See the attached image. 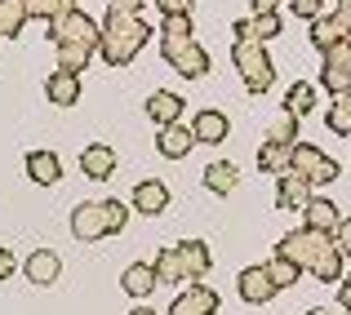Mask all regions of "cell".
<instances>
[{
  "label": "cell",
  "mask_w": 351,
  "mask_h": 315,
  "mask_svg": "<svg viewBox=\"0 0 351 315\" xmlns=\"http://www.w3.org/2000/svg\"><path fill=\"white\" fill-rule=\"evenodd\" d=\"M147 40H152V23H147L143 14H112V9H107V23H98V53H103L112 67L134 62Z\"/></svg>",
  "instance_id": "2"
},
{
  "label": "cell",
  "mask_w": 351,
  "mask_h": 315,
  "mask_svg": "<svg viewBox=\"0 0 351 315\" xmlns=\"http://www.w3.org/2000/svg\"><path fill=\"white\" fill-rule=\"evenodd\" d=\"M267 271H271V280H276V289H289V284H293V280H298V275H302V271H298V266H293V262H289V257H276V262H267Z\"/></svg>",
  "instance_id": "36"
},
{
  "label": "cell",
  "mask_w": 351,
  "mask_h": 315,
  "mask_svg": "<svg viewBox=\"0 0 351 315\" xmlns=\"http://www.w3.org/2000/svg\"><path fill=\"white\" fill-rule=\"evenodd\" d=\"M307 36H311V45H316L320 53H325V49H334L338 40H347L334 14H316V18H311V27H307Z\"/></svg>",
  "instance_id": "23"
},
{
  "label": "cell",
  "mask_w": 351,
  "mask_h": 315,
  "mask_svg": "<svg viewBox=\"0 0 351 315\" xmlns=\"http://www.w3.org/2000/svg\"><path fill=\"white\" fill-rule=\"evenodd\" d=\"M49 40L53 45H80V49H98V23L85 9H67V14L49 18Z\"/></svg>",
  "instance_id": "4"
},
{
  "label": "cell",
  "mask_w": 351,
  "mask_h": 315,
  "mask_svg": "<svg viewBox=\"0 0 351 315\" xmlns=\"http://www.w3.org/2000/svg\"><path fill=\"white\" fill-rule=\"evenodd\" d=\"M307 315H325V311H320V307H311V311H307Z\"/></svg>",
  "instance_id": "46"
},
{
  "label": "cell",
  "mask_w": 351,
  "mask_h": 315,
  "mask_svg": "<svg viewBox=\"0 0 351 315\" xmlns=\"http://www.w3.org/2000/svg\"><path fill=\"white\" fill-rule=\"evenodd\" d=\"M156 284H160V280H156V266H152V262H134L125 275H120V289H125L129 298H138V302H143L147 293L156 289Z\"/></svg>",
  "instance_id": "21"
},
{
  "label": "cell",
  "mask_w": 351,
  "mask_h": 315,
  "mask_svg": "<svg viewBox=\"0 0 351 315\" xmlns=\"http://www.w3.org/2000/svg\"><path fill=\"white\" fill-rule=\"evenodd\" d=\"M80 169H85L94 182H107V178L116 173V151H112V147H103V142L85 147V155H80Z\"/></svg>",
  "instance_id": "19"
},
{
  "label": "cell",
  "mask_w": 351,
  "mask_h": 315,
  "mask_svg": "<svg viewBox=\"0 0 351 315\" xmlns=\"http://www.w3.org/2000/svg\"><path fill=\"white\" fill-rule=\"evenodd\" d=\"M267 138H271V142H285V147H293V142H298V116H289V111H285V116L271 125V134H267Z\"/></svg>",
  "instance_id": "34"
},
{
  "label": "cell",
  "mask_w": 351,
  "mask_h": 315,
  "mask_svg": "<svg viewBox=\"0 0 351 315\" xmlns=\"http://www.w3.org/2000/svg\"><path fill=\"white\" fill-rule=\"evenodd\" d=\"M311 191H316V187H311L302 173L285 169V173H280V187H276V205H280V209H302V205L311 200Z\"/></svg>",
  "instance_id": "13"
},
{
  "label": "cell",
  "mask_w": 351,
  "mask_h": 315,
  "mask_svg": "<svg viewBox=\"0 0 351 315\" xmlns=\"http://www.w3.org/2000/svg\"><path fill=\"white\" fill-rule=\"evenodd\" d=\"M236 182H240V169H236L232 160H218V164H209V169H205V187L214 191V196H232Z\"/></svg>",
  "instance_id": "25"
},
{
  "label": "cell",
  "mask_w": 351,
  "mask_h": 315,
  "mask_svg": "<svg viewBox=\"0 0 351 315\" xmlns=\"http://www.w3.org/2000/svg\"><path fill=\"white\" fill-rule=\"evenodd\" d=\"M71 236L76 240H103L107 222H103V200H85L71 209Z\"/></svg>",
  "instance_id": "9"
},
{
  "label": "cell",
  "mask_w": 351,
  "mask_h": 315,
  "mask_svg": "<svg viewBox=\"0 0 351 315\" xmlns=\"http://www.w3.org/2000/svg\"><path fill=\"white\" fill-rule=\"evenodd\" d=\"M191 134H196V142H223L227 138V116L223 111H200L196 116V125H191Z\"/></svg>",
  "instance_id": "26"
},
{
  "label": "cell",
  "mask_w": 351,
  "mask_h": 315,
  "mask_svg": "<svg viewBox=\"0 0 351 315\" xmlns=\"http://www.w3.org/2000/svg\"><path fill=\"white\" fill-rule=\"evenodd\" d=\"M27 0H0V36L5 40H14L18 32H23V23H27Z\"/></svg>",
  "instance_id": "29"
},
{
  "label": "cell",
  "mask_w": 351,
  "mask_h": 315,
  "mask_svg": "<svg viewBox=\"0 0 351 315\" xmlns=\"http://www.w3.org/2000/svg\"><path fill=\"white\" fill-rule=\"evenodd\" d=\"M338 307H347V311H351V275H347L343 284H338Z\"/></svg>",
  "instance_id": "43"
},
{
  "label": "cell",
  "mask_w": 351,
  "mask_h": 315,
  "mask_svg": "<svg viewBox=\"0 0 351 315\" xmlns=\"http://www.w3.org/2000/svg\"><path fill=\"white\" fill-rule=\"evenodd\" d=\"M236 289H240V298L249 302V307H263V302H271L276 293V280H271V271L267 266H249V271H240V280H236Z\"/></svg>",
  "instance_id": "7"
},
{
  "label": "cell",
  "mask_w": 351,
  "mask_h": 315,
  "mask_svg": "<svg viewBox=\"0 0 351 315\" xmlns=\"http://www.w3.org/2000/svg\"><path fill=\"white\" fill-rule=\"evenodd\" d=\"M27 280L32 284H53L58 280V271H62V262H58V253H53V249H36L32 257H27Z\"/></svg>",
  "instance_id": "20"
},
{
  "label": "cell",
  "mask_w": 351,
  "mask_h": 315,
  "mask_svg": "<svg viewBox=\"0 0 351 315\" xmlns=\"http://www.w3.org/2000/svg\"><path fill=\"white\" fill-rule=\"evenodd\" d=\"M182 107H187V98L169 94V89H156V94L143 103L147 120H156V125H173V120H182Z\"/></svg>",
  "instance_id": "12"
},
{
  "label": "cell",
  "mask_w": 351,
  "mask_h": 315,
  "mask_svg": "<svg viewBox=\"0 0 351 315\" xmlns=\"http://www.w3.org/2000/svg\"><path fill=\"white\" fill-rule=\"evenodd\" d=\"M152 266H156V280H160V284H173V289H178V284L187 280V271H182V257H178V244L160 249Z\"/></svg>",
  "instance_id": "24"
},
{
  "label": "cell",
  "mask_w": 351,
  "mask_h": 315,
  "mask_svg": "<svg viewBox=\"0 0 351 315\" xmlns=\"http://www.w3.org/2000/svg\"><path fill=\"white\" fill-rule=\"evenodd\" d=\"M129 315H156V311H152V307H134Z\"/></svg>",
  "instance_id": "44"
},
{
  "label": "cell",
  "mask_w": 351,
  "mask_h": 315,
  "mask_svg": "<svg viewBox=\"0 0 351 315\" xmlns=\"http://www.w3.org/2000/svg\"><path fill=\"white\" fill-rule=\"evenodd\" d=\"M285 32V23L276 14H254V18H240L236 23V40H254V45H267Z\"/></svg>",
  "instance_id": "11"
},
{
  "label": "cell",
  "mask_w": 351,
  "mask_h": 315,
  "mask_svg": "<svg viewBox=\"0 0 351 315\" xmlns=\"http://www.w3.org/2000/svg\"><path fill=\"white\" fill-rule=\"evenodd\" d=\"M45 94H49V103L53 107H76L80 103V76L76 71H53L49 80H45Z\"/></svg>",
  "instance_id": "16"
},
{
  "label": "cell",
  "mask_w": 351,
  "mask_h": 315,
  "mask_svg": "<svg viewBox=\"0 0 351 315\" xmlns=\"http://www.w3.org/2000/svg\"><path fill=\"white\" fill-rule=\"evenodd\" d=\"M276 257H289L298 271H311L320 284H334L343 280V253H338L334 236L329 231H311V227H298L276 244Z\"/></svg>",
  "instance_id": "1"
},
{
  "label": "cell",
  "mask_w": 351,
  "mask_h": 315,
  "mask_svg": "<svg viewBox=\"0 0 351 315\" xmlns=\"http://www.w3.org/2000/svg\"><path fill=\"white\" fill-rule=\"evenodd\" d=\"M276 5H280V0H249L254 14H276Z\"/></svg>",
  "instance_id": "42"
},
{
  "label": "cell",
  "mask_w": 351,
  "mask_h": 315,
  "mask_svg": "<svg viewBox=\"0 0 351 315\" xmlns=\"http://www.w3.org/2000/svg\"><path fill=\"white\" fill-rule=\"evenodd\" d=\"M320 85L325 94H347L351 89V40H338L334 49L320 53Z\"/></svg>",
  "instance_id": "6"
},
{
  "label": "cell",
  "mask_w": 351,
  "mask_h": 315,
  "mask_svg": "<svg viewBox=\"0 0 351 315\" xmlns=\"http://www.w3.org/2000/svg\"><path fill=\"white\" fill-rule=\"evenodd\" d=\"M325 125L334 129L338 138H347V134H351V89H347V94H338V98H334V107L325 111Z\"/></svg>",
  "instance_id": "30"
},
{
  "label": "cell",
  "mask_w": 351,
  "mask_h": 315,
  "mask_svg": "<svg viewBox=\"0 0 351 315\" xmlns=\"http://www.w3.org/2000/svg\"><path fill=\"white\" fill-rule=\"evenodd\" d=\"M178 257H182V271H187V280H205L209 266H214L205 240H182V244H178Z\"/></svg>",
  "instance_id": "18"
},
{
  "label": "cell",
  "mask_w": 351,
  "mask_h": 315,
  "mask_svg": "<svg viewBox=\"0 0 351 315\" xmlns=\"http://www.w3.org/2000/svg\"><path fill=\"white\" fill-rule=\"evenodd\" d=\"M187 40H191V14H169L160 23V53H165V62H169Z\"/></svg>",
  "instance_id": "14"
},
{
  "label": "cell",
  "mask_w": 351,
  "mask_h": 315,
  "mask_svg": "<svg viewBox=\"0 0 351 315\" xmlns=\"http://www.w3.org/2000/svg\"><path fill=\"white\" fill-rule=\"evenodd\" d=\"M103 222H107V236H120L125 222H129V209L120 200H103Z\"/></svg>",
  "instance_id": "35"
},
{
  "label": "cell",
  "mask_w": 351,
  "mask_h": 315,
  "mask_svg": "<svg viewBox=\"0 0 351 315\" xmlns=\"http://www.w3.org/2000/svg\"><path fill=\"white\" fill-rule=\"evenodd\" d=\"M329 236H334L338 253H343V257H351V218H338V227L329 231Z\"/></svg>",
  "instance_id": "37"
},
{
  "label": "cell",
  "mask_w": 351,
  "mask_h": 315,
  "mask_svg": "<svg viewBox=\"0 0 351 315\" xmlns=\"http://www.w3.org/2000/svg\"><path fill=\"white\" fill-rule=\"evenodd\" d=\"M67 9H76V0H27V14L32 18H58Z\"/></svg>",
  "instance_id": "33"
},
{
  "label": "cell",
  "mask_w": 351,
  "mask_h": 315,
  "mask_svg": "<svg viewBox=\"0 0 351 315\" xmlns=\"http://www.w3.org/2000/svg\"><path fill=\"white\" fill-rule=\"evenodd\" d=\"M191 147H196V134H191L182 120H173V125H160V134H156V151H160L165 160H182Z\"/></svg>",
  "instance_id": "10"
},
{
  "label": "cell",
  "mask_w": 351,
  "mask_h": 315,
  "mask_svg": "<svg viewBox=\"0 0 351 315\" xmlns=\"http://www.w3.org/2000/svg\"><path fill=\"white\" fill-rule=\"evenodd\" d=\"M89 53H94V49H80V45H58V67L80 76V71L89 67Z\"/></svg>",
  "instance_id": "32"
},
{
  "label": "cell",
  "mask_w": 351,
  "mask_h": 315,
  "mask_svg": "<svg viewBox=\"0 0 351 315\" xmlns=\"http://www.w3.org/2000/svg\"><path fill=\"white\" fill-rule=\"evenodd\" d=\"M152 5L160 9L165 18H169V14H191V0H152Z\"/></svg>",
  "instance_id": "38"
},
{
  "label": "cell",
  "mask_w": 351,
  "mask_h": 315,
  "mask_svg": "<svg viewBox=\"0 0 351 315\" xmlns=\"http://www.w3.org/2000/svg\"><path fill=\"white\" fill-rule=\"evenodd\" d=\"M112 14H143V0H107Z\"/></svg>",
  "instance_id": "40"
},
{
  "label": "cell",
  "mask_w": 351,
  "mask_h": 315,
  "mask_svg": "<svg viewBox=\"0 0 351 315\" xmlns=\"http://www.w3.org/2000/svg\"><path fill=\"white\" fill-rule=\"evenodd\" d=\"M27 173H32L36 187H53V182L62 178V160L53 151H32L27 155Z\"/></svg>",
  "instance_id": "22"
},
{
  "label": "cell",
  "mask_w": 351,
  "mask_h": 315,
  "mask_svg": "<svg viewBox=\"0 0 351 315\" xmlns=\"http://www.w3.org/2000/svg\"><path fill=\"white\" fill-rule=\"evenodd\" d=\"M285 107H289V116H307V111H316V85H307V80H298V85H293L289 89V103H285Z\"/></svg>",
  "instance_id": "31"
},
{
  "label": "cell",
  "mask_w": 351,
  "mask_h": 315,
  "mask_svg": "<svg viewBox=\"0 0 351 315\" xmlns=\"http://www.w3.org/2000/svg\"><path fill=\"white\" fill-rule=\"evenodd\" d=\"M289 169L302 173V178L311 182V187H329V182L338 178V164L329 160L320 147H307V142H293V155H289Z\"/></svg>",
  "instance_id": "5"
},
{
  "label": "cell",
  "mask_w": 351,
  "mask_h": 315,
  "mask_svg": "<svg viewBox=\"0 0 351 315\" xmlns=\"http://www.w3.org/2000/svg\"><path fill=\"white\" fill-rule=\"evenodd\" d=\"M165 205H169V187L156 178H143L134 187V209L143 213V218H156V213H165Z\"/></svg>",
  "instance_id": "15"
},
{
  "label": "cell",
  "mask_w": 351,
  "mask_h": 315,
  "mask_svg": "<svg viewBox=\"0 0 351 315\" xmlns=\"http://www.w3.org/2000/svg\"><path fill=\"white\" fill-rule=\"evenodd\" d=\"M9 275H14V253L0 249V280H9Z\"/></svg>",
  "instance_id": "41"
},
{
  "label": "cell",
  "mask_w": 351,
  "mask_h": 315,
  "mask_svg": "<svg viewBox=\"0 0 351 315\" xmlns=\"http://www.w3.org/2000/svg\"><path fill=\"white\" fill-rule=\"evenodd\" d=\"M338 9H347V14H351V0H338Z\"/></svg>",
  "instance_id": "45"
},
{
  "label": "cell",
  "mask_w": 351,
  "mask_h": 315,
  "mask_svg": "<svg viewBox=\"0 0 351 315\" xmlns=\"http://www.w3.org/2000/svg\"><path fill=\"white\" fill-rule=\"evenodd\" d=\"M232 58H236L240 80L249 85V94H267V89L276 85V67H271V58H267L263 45H254V40H236Z\"/></svg>",
  "instance_id": "3"
},
{
  "label": "cell",
  "mask_w": 351,
  "mask_h": 315,
  "mask_svg": "<svg viewBox=\"0 0 351 315\" xmlns=\"http://www.w3.org/2000/svg\"><path fill=\"white\" fill-rule=\"evenodd\" d=\"M169 67H178V76H187V80H200V76H209V53L200 49L196 40H187L178 53L169 58Z\"/></svg>",
  "instance_id": "17"
},
{
  "label": "cell",
  "mask_w": 351,
  "mask_h": 315,
  "mask_svg": "<svg viewBox=\"0 0 351 315\" xmlns=\"http://www.w3.org/2000/svg\"><path fill=\"white\" fill-rule=\"evenodd\" d=\"M289 9H293L298 18H307V23H311V18L320 14V5H316V0H289Z\"/></svg>",
  "instance_id": "39"
},
{
  "label": "cell",
  "mask_w": 351,
  "mask_h": 315,
  "mask_svg": "<svg viewBox=\"0 0 351 315\" xmlns=\"http://www.w3.org/2000/svg\"><path fill=\"white\" fill-rule=\"evenodd\" d=\"M218 307H223V302H218V293L205 289L200 280H191V289H182L178 298H173L169 315H214Z\"/></svg>",
  "instance_id": "8"
},
{
  "label": "cell",
  "mask_w": 351,
  "mask_h": 315,
  "mask_svg": "<svg viewBox=\"0 0 351 315\" xmlns=\"http://www.w3.org/2000/svg\"><path fill=\"white\" fill-rule=\"evenodd\" d=\"M289 155H293V147L271 142V138H267L263 151H258V169H263V173H276V178H280V173L289 169Z\"/></svg>",
  "instance_id": "28"
},
{
  "label": "cell",
  "mask_w": 351,
  "mask_h": 315,
  "mask_svg": "<svg viewBox=\"0 0 351 315\" xmlns=\"http://www.w3.org/2000/svg\"><path fill=\"white\" fill-rule=\"evenodd\" d=\"M302 218H307V227H311V231H334V227H338V209H334V200H316V196H311L307 205H302Z\"/></svg>",
  "instance_id": "27"
},
{
  "label": "cell",
  "mask_w": 351,
  "mask_h": 315,
  "mask_svg": "<svg viewBox=\"0 0 351 315\" xmlns=\"http://www.w3.org/2000/svg\"><path fill=\"white\" fill-rule=\"evenodd\" d=\"M316 5H320V0H316Z\"/></svg>",
  "instance_id": "47"
}]
</instances>
